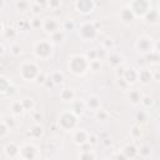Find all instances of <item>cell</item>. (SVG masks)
<instances>
[{
    "mask_svg": "<svg viewBox=\"0 0 160 160\" xmlns=\"http://www.w3.org/2000/svg\"><path fill=\"white\" fill-rule=\"evenodd\" d=\"M141 98H142V96L139 94V91H131V92H130V101H131L134 105L140 104Z\"/></svg>",
    "mask_w": 160,
    "mask_h": 160,
    "instance_id": "cell-2",
    "label": "cell"
},
{
    "mask_svg": "<svg viewBox=\"0 0 160 160\" xmlns=\"http://www.w3.org/2000/svg\"><path fill=\"white\" fill-rule=\"evenodd\" d=\"M138 79L142 84H149L151 81V72L148 70H141L140 72H138Z\"/></svg>",
    "mask_w": 160,
    "mask_h": 160,
    "instance_id": "cell-1",
    "label": "cell"
},
{
    "mask_svg": "<svg viewBox=\"0 0 160 160\" xmlns=\"http://www.w3.org/2000/svg\"><path fill=\"white\" fill-rule=\"evenodd\" d=\"M12 49H14V50H18V49H19V46H16V45H14V46H12ZM14 54H15V55H19L20 52H19V51H14Z\"/></svg>",
    "mask_w": 160,
    "mask_h": 160,
    "instance_id": "cell-4",
    "label": "cell"
},
{
    "mask_svg": "<svg viewBox=\"0 0 160 160\" xmlns=\"http://www.w3.org/2000/svg\"><path fill=\"white\" fill-rule=\"evenodd\" d=\"M54 4H56V6H59L60 5V0H50L49 1V8H52Z\"/></svg>",
    "mask_w": 160,
    "mask_h": 160,
    "instance_id": "cell-3",
    "label": "cell"
}]
</instances>
